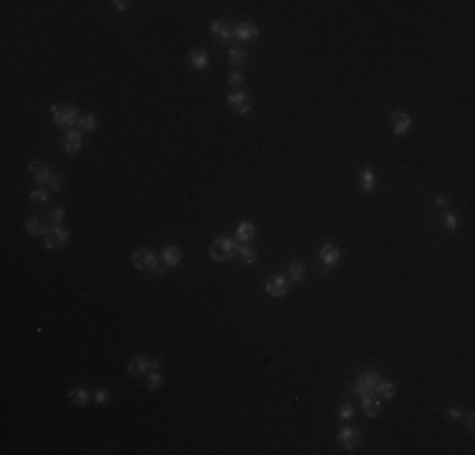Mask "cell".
I'll return each instance as SVG.
<instances>
[{
    "label": "cell",
    "instance_id": "7402d4cb",
    "mask_svg": "<svg viewBox=\"0 0 475 455\" xmlns=\"http://www.w3.org/2000/svg\"><path fill=\"white\" fill-rule=\"evenodd\" d=\"M26 233H28V235H46L48 228H43V223H40L38 218H31V220L26 223Z\"/></svg>",
    "mask_w": 475,
    "mask_h": 455
},
{
    "label": "cell",
    "instance_id": "836d02e7",
    "mask_svg": "<svg viewBox=\"0 0 475 455\" xmlns=\"http://www.w3.org/2000/svg\"><path fill=\"white\" fill-rule=\"evenodd\" d=\"M445 228H447V230H455V228H458V218H455L452 212L445 215Z\"/></svg>",
    "mask_w": 475,
    "mask_h": 455
},
{
    "label": "cell",
    "instance_id": "7a4b0ae2",
    "mask_svg": "<svg viewBox=\"0 0 475 455\" xmlns=\"http://www.w3.org/2000/svg\"><path fill=\"white\" fill-rule=\"evenodd\" d=\"M51 117L56 122V126H74L81 117H79V106L74 104H53L51 106Z\"/></svg>",
    "mask_w": 475,
    "mask_h": 455
},
{
    "label": "cell",
    "instance_id": "83f0119b",
    "mask_svg": "<svg viewBox=\"0 0 475 455\" xmlns=\"http://www.w3.org/2000/svg\"><path fill=\"white\" fill-rule=\"evenodd\" d=\"M31 200H33V203H48V190H46V187H36V190L31 192Z\"/></svg>",
    "mask_w": 475,
    "mask_h": 455
},
{
    "label": "cell",
    "instance_id": "8fae6325",
    "mask_svg": "<svg viewBox=\"0 0 475 455\" xmlns=\"http://www.w3.org/2000/svg\"><path fill=\"white\" fill-rule=\"evenodd\" d=\"M339 443H341L344 450H354V448L361 443L359 430H354V427H341V430H339Z\"/></svg>",
    "mask_w": 475,
    "mask_h": 455
},
{
    "label": "cell",
    "instance_id": "e575fe53",
    "mask_svg": "<svg viewBox=\"0 0 475 455\" xmlns=\"http://www.w3.org/2000/svg\"><path fill=\"white\" fill-rule=\"evenodd\" d=\"M230 83L235 86V91H238V86H243V74H240V71H233V74H230Z\"/></svg>",
    "mask_w": 475,
    "mask_h": 455
},
{
    "label": "cell",
    "instance_id": "4fadbf2b",
    "mask_svg": "<svg viewBox=\"0 0 475 455\" xmlns=\"http://www.w3.org/2000/svg\"><path fill=\"white\" fill-rule=\"evenodd\" d=\"M409 126H412V119H409L407 112H395V114H392V132H395L397 137L407 134Z\"/></svg>",
    "mask_w": 475,
    "mask_h": 455
},
{
    "label": "cell",
    "instance_id": "cb8c5ba5",
    "mask_svg": "<svg viewBox=\"0 0 475 455\" xmlns=\"http://www.w3.org/2000/svg\"><path fill=\"white\" fill-rule=\"evenodd\" d=\"M304 276H306V268H304V263L293 261V263L288 266V281H301Z\"/></svg>",
    "mask_w": 475,
    "mask_h": 455
},
{
    "label": "cell",
    "instance_id": "4316f807",
    "mask_svg": "<svg viewBox=\"0 0 475 455\" xmlns=\"http://www.w3.org/2000/svg\"><path fill=\"white\" fill-rule=\"evenodd\" d=\"M235 253H238V258H240V261H243V263H253V261H255V253H253V248H248V246H243V248H238Z\"/></svg>",
    "mask_w": 475,
    "mask_h": 455
},
{
    "label": "cell",
    "instance_id": "d4e9b609",
    "mask_svg": "<svg viewBox=\"0 0 475 455\" xmlns=\"http://www.w3.org/2000/svg\"><path fill=\"white\" fill-rule=\"evenodd\" d=\"M79 126L83 129V132H94V129L99 126V119H96L94 114H86V117L79 119Z\"/></svg>",
    "mask_w": 475,
    "mask_h": 455
},
{
    "label": "cell",
    "instance_id": "7c38bea8",
    "mask_svg": "<svg viewBox=\"0 0 475 455\" xmlns=\"http://www.w3.org/2000/svg\"><path fill=\"white\" fill-rule=\"evenodd\" d=\"M361 410H364L366 417H377V415L382 413V400H379V395H377V392L364 395V397H361Z\"/></svg>",
    "mask_w": 475,
    "mask_h": 455
},
{
    "label": "cell",
    "instance_id": "44dd1931",
    "mask_svg": "<svg viewBox=\"0 0 475 455\" xmlns=\"http://www.w3.org/2000/svg\"><path fill=\"white\" fill-rule=\"evenodd\" d=\"M377 395L384 397V400H392V397H395V382H390V379H379V384H377Z\"/></svg>",
    "mask_w": 475,
    "mask_h": 455
},
{
    "label": "cell",
    "instance_id": "e0dca14e",
    "mask_svg": "<svg viewBox=\"0 0 475 455\" xmlns=\"http://www.w3.org/2000/svg\"><path fill=\"white\" fill-rule=\"evenodd\" d=\"M233 28H235V36L240 41H253L258 36V26H253V23H238Z\"/></svg>",
    "mask_w": 475,
    "mask_h": 455
},
{
    "label": "cell",
    "instance_id": "8992f818",
    "mask_svg": "<svg viewBox=\"0 0 475 455\" xmlns=\"http://www.w3.org/2000/svg\"><path fill=\"white\" fill-rule=\"evenodd\" d=\"M377 384H379V374H377V372H364V374L354 382V392H356L359 397L372 395V392H377Z\"/></svg>",
    "mask_w": 475,
    "mask_h": 455
},
{
    "label": "cell",
    "instance_id": "8d00e7d4",
    "mask_svg": "<svg viewBox=\"0 0 475 455\" xmlns=\"http://www.w3.org/2000/svg\"><path fill=\"white\" fill-rule=\"evenodd\" d=\"M447 415H450L452 420H460V417H463V410H458V407H450V410H447Z\"/></svg>",
    "mask_w": 475,
    "mask_h": 455
},
{
    "label": "cell",
    "instance_id": "f546056e",
    "mask_svg": "<svg viewBox=\"0 0 475 455\" xmlns=\"http://www.w3.org/2000/svg\"><path fill=\"white\" fill-rule=\"evenodd\" d=\"M43 238H46V248H48V250H56V248H58V241H56V235L51 233V228H48V233L43 235Z\"/></svg>",
    "mask_w": 475,
    "mask_h": 455
},
{
    "label": "cell",
    "instance_id": "ffe728a7",
    "mask_svg": "<svg viewBox=\"0 0 475 455\" xmlns=\"http://www.w3.org/2000/svg\"><path fill=\"white\" fill-rule=\"evenodd\" d=\"M190 61H192V66H195L198 71H202V69H207V63H210V58H207V53L205 51H192L190 53Z\"/></svg>",
    "mask_w": 475,
    "mask_h": 455
},
{
    "label": "cell",
    "instance_id": "d6a6232c",
    "mask_svg": "<svg viewBox=\"0 0 475 455\" xmlns=\"http://www.w3.org/2000/svg\"><path fill=\"white\" fill-rule=\"evenodd\" d=\"M63 215H66V212H63V207H56V210L51 212V223H53V225H61Z\"/></svg>",
    "mask_w": 475,
    "mask_h": 455
},
{
    "label": "cell",
    "instance_id": "f35d334b",
    "mask_svg": "<svg viewBox=\"0 0 475 455\" xmlns=\"http://www.w3.org/2000/svg\"><path fill=\"white\" fill-rule=\"evenodd\" d=\"M126 5H129V3H124V0H114V8H117V10H126Z\"/></svg>",
    "mask_w": 475,
    "mask_h": 455
},
{
    "label": "cell",
    "instance_id": "3957f363",
    "mask_svg": "<svg viewBox=\"0 0 475 455\" xmlns=\"http://www.w3.org/2000/svg\"><path fill=\"white\" fill-rule=\"evenodd\" d=\"M235 250H238V243L233 241V238H218V241L210 243V258L212 261H220V263L230 261V258L235 255Z\"/></svg>",
    "mask_w": 475,
    "mask_h": 455
},
{
    "label": "cell",
    "instance_id": "9c48e42d",
    "mask_svg": "<svg viewBox=\"0 0 475 455\" xmlns=\"http://www.w3.org/2000/svg\"><path fill=\"white\" fill-rule=\"evenodd\" d=\"M266 293L273 296V298H280L288 293V278L286 276H271L266 281Z\"/></svg>",
    "mask_w": 475,
    "mask_h": 455
},
{
    "label": "cell",
    "instance_id": "277c9868",
    "mask_svg": "<svg viewBox=\"0 0 475 455\" xmlns=\"http://www.w3.org/2000/svg\"><path fill=\"white\" fill-rule=\"evenodd\" d=\"M61 147H63V152L66 155H79L81 152V147H83V132L81 129H69L66 134H63V139H61Z\"/></svg>",
    "mask_w": 475,
    "mask_h": 455
},
{
    "label": "cell",
    "instance_id": "d6986e66",
    "mask_svg": "<svg viewBox=\"0 0 475 455\" xmlns=\"http://www.w3.org/2000/svg\"><path fill=\"white\" fill-rule=\"evenodd\" d=\"M69 400L74 402V405H79V407H83L86 402L91 400V395H89V389H83V387H74L71 392H69Z\"/></svg>",
    "mask_w": 475,
    "mask_h": 455
},
{
    "label": "cell",
    "instance_id": "52a82bcc",
    "mask_svg": "<svg viewBox=\"0 0 475 455\" xmlns=\"http://www.w3.org/2000/svg\"><path fill=\"white\" fill-rule=\"evenodd\" d=\"M126 370H129V374H132V377H137V374H144V372L159 370V362L149 359V357H134V359H129Z\"/></svg>",
    "mask_w": 475,
    "mask_h": 455
},
{
    "label": "cell",
    "instance_id": "5b68a950",
    "mask_svg": "<svg viewBox=\"0 0 475 455\" xmlns=\"http://www.w3.org/2000/svg\"><path fill=\"white\" fill-rule=\"evenodd\" d=\"M228 106L233 112H238V114H248L250 112V106H253V96L248 94V91H233L230 96H228Z\"/></svg>",
    "mask_w": 475,
    "mask_h": 455
},
{
    "label": "cell",
    "instance_id": "ba28073f",
    "mask_svg": "<svg viewBox=\"0 0 475 455\" xmlns=\"http://www.w3.org/2000/svg\"><path fill=\"white\" fill-rule=\"evenodd\" d=\"M318 258H321V263H323V268H334L339 261H341V250L334 246V243H323L321 248H318Z\"/></svg>",
    "mask_w": 475,
    "mask_h": 455
},
{
    "label": "cell",
    "instance_id": "f1b7e54d",
    "mask_svg": "<svg viewBox=\"0 0 475 455\" xmlns=\"http://www.w3.org/2000/svg\"><path fill=\"white\" fill-rule=\"evenodd\" d=\"M147 384H149V389H159V384H162V374H159V370H152V372H149Z\"/></svg>",
    "mask_w": 475,
    "mask_h": 455
},
{
    "label": "cell",
    "instance_id": "30bf717a",
    "mask_svg": "<svg viewBox=\"0 0 475 455\" xmlns=\"http://www.w3.org/2000/svg\"><path fill=\"white\" fill-rule=\"evenodd\" d=\"M28 172H31V177L36 180V185H48V180L53 177L51 169H48V165H46V162H38V160H33V162L28 165Z\"/></svg>",
    "mask_w": 475,
    "mask_h": 455
},
{
    "label": "cell",
    "instance_id": "74e56055",
    "mask_svg": "<svg viewBox=\"0 0 475 455\" xmlns=\"http://www.w3.org/2000/svg\"><path fill=\"white\" fill-rule=\"evenodd\" d=\"M435 205H437V207H445V205H447V198H445V195H437V198H435Z\"/></svg>",
    "mask_w": 475,
    "mask_h": 455
},
{
    "label": "cell",
    "instance_id": "603a6c76",
    "mask_svg": "<svg viewBox=\"0 0 475 455\" xmlns=\"http://www.w3.org/2000/svg\"><path fill=\"white\" fill-rule=\"evenodd\" d=\"M228 58H230V63H233V66H243V63L248 61V53H245L243 48H230Z\"/></svg>",
    "mask_w": 475,
    "mask_h": 455
},
{
    "label": "cell",
    "instance_id": "9a60e30c",
    "mask_svg": "<svg viewBox=\"0 0 475 455\" xmlns=\"http://www.w3.org/2000/svg\"><path fill=\"white\" fill-rule=\"evenodd\" d=\"M235 235H238V241H243V243H250L253 238H255V225H253V223H248V220L238 223V228H235Z\"/></svg>",
    "mask_w": 475,
    "mask_h": 455
},
{
    "label": "cell",
    "instance_id": "484cf974",
    "mask_svg": "<svg viewBox=\"0 0 475 455\" xmlns=\"http://www.w3.org/2000/svg\"><path fill=\"white\" fill-rule=\"evenodd\" d=\"M51 233L56 235L58 246H66V243H69V230L63 228V225H51Z\"/></svg>",
    "mask_w": 475,
    "mask_h": 455
},
{
    "label": "cell",
    "instance_id": "ac0fdd59",
    "mask_svg": "<svg viewBox=\"0 0 475 455\" xmlns=\"http://www.w3.org/2000/svg\"><path fill=\"white\" fill-rule=\"evenodd\" d=\"M374 182H377V175H374V167H364V172H361V182H359V187H361L364 192H372V190H374Z\"/></svg>",
    "mask_w": 475,
    "mask_h": 455
},
{
    "label": "cell",
    "instance_id": "1f68e13d",
    "mask_svg": "<svg viewBox=\"0 0 475 455\" xmlns=\"http://www.w3.org/2000/svg\"><path fill=\"white\" fill-rule=\"evenodd\" d=\"M339 415H341L344 420L354 417V407H352V405H341V407H339Z\"/></svg>",
    "mask_w": 475,
    "mask_h": 455
},
{
    "label": "cell",
    "instance_id": "6da1fadb",
    "mask_svg": "<svg viewBox=\"0 0 475 455\" xmlns=\"http://www.w3.org/2000/svg\"><path fill=\"white\" fill-rule=\"evenodd\" d=\"M132 263H134V268H139V271H144V273H152V276H164V271L159 268V263H157V255L149 250V248H142V250H137L134 255H132Z\"/></svg>",
    "mask_w": 475,
    "mask_h": 455
},
{
    "label": "cell",
    "instance_id": "5bb4252c",
    "mask_svg": "<svg viewBox=\"0 0 475 455\" xmlns=\"http://www.w3.org/2000/svg\"><path fill=\"white\" fill-rule=\"evenodd\" d=\"M210 31H212L215 38H220V41H230V38L235 36V28L228 23V20H212Z\"/></svg>",
    "mask_w": 475,
    "mask_h": 455
},
{
    "label": "cell",
    "instance_id": "4dcf8cb0",
    "mask_svg": "<svg viewBox=\"0 0 475 455\" xmlns=\"http://www.w3.org/2000/svg\"><path fill=\"white\" fill-rule=\"evenodd\" d=\"M48 190L61 192V190H63V177H58V175H56V177H51V180H48Z\"/></svg>",
    "mask_w": 475,
    "mask_h": 455
},
{
    "label": "cell",
    "instance_id": "d590c367",
    "mask_svg": "<svg viewBox=\"0 0 475 455\" xmlns=\"http://www.w3.org/2000/svg\"><path fill=\"white\" fill-rule=\"evenodd\" d=\"M94 400H96V402H99V405H104V402H106V400H109V392H106V389H99V392H96V395H94Z\"/></svg>",
    "mask_w": 475,
    "mask_h": 455
},
{
    "label": "cell",
    "instance_id": "2e32d148",
    "mask_svg": "<svg viewBox=\"0 0 475 455\" xmlns=\"http://www.w3.org/2000/svg\"><path fill=\"white\" fill-rule=\"evenodd\" d=\"M162 261H164V266L175 268V266L182 261V253H180V248H177V246H167V248L162 250Z\"/></svg>",
    "mask_w": 475,
    "mask_h": 455
}]
</instances>
